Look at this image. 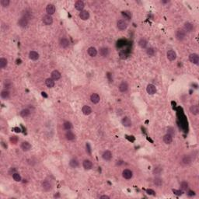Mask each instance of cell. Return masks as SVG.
I'll list each match as a JSON object with an SVG mask.
<instances>
[{"label":"cell","instance_id":"cell-45","mask_svg":"<svg viewBox=\"0 0 199 199\" xmlns=\"http://www.w3.org/2000/svg\"><path fill=\"white\" fill-rule=\"evenodd\" d=\"M167 134L170 135L171 136H174L175 135V130H174V128H171V127L168 128V129H167Z\"/></svg>","mask_w":199,"mask_h":199},{"label":"cell","instance_id":"cell-50","mask_svg":"<svg viewBox=\"0 0 199 199\" xmlns=\"http://www.w3.org/2000/svg\"><path fill=\"white\" fill-rule=\"evenodd\" d=\"M100 198H101V199H109L110 198V197L109 196H107V195H102V196H100Z\"/></svg>","mask_w":199,"mask_h":199},{"label":"cell","instance_id":"cell-17","mask_svg":"<svg viewBox=\"0 0 199 199\" xmlns=\"http://www.w3.org/2000/svg\"><path fill=\"white\" fill-rule=\"evenodd\" d=\"M79 17H80V19L83 20H88L90 18V13H89L88 11L83 10L79 13Z\"/></svg>","mask_w":199,"mask_h":199},{"label":"cell","instance_id":"cell-40","mask_svg":"<svg viewBox=\"0 0 199 199\" xmlns=\"http://www.w3.org/2000/svg\"><path fill=\"white\" fill-rule=\"evenodd\" d=\"M122 16L125 17V18H126L127 20H130L132 18V14L130 12H128V11H123L122 13Z\"/></svg>","mask_w":199,"mask_h":199},{"label":"cell","instance_id":"cell-4","mask_svg":"<svg viewBox=\"0 0 199 199\" xmlns=\"http://www.w3.org/2000/svg\"><path fill=\"white\" fill-rule=\"evenodd\" d=\"M189 60H190V62H192L193 64L198 65V62H199V56H198L197 54H195V53L191 54V55H189Z\"/></svg>","mask_w":199,"mask_h":199},{"label":"cell","instance_id":"cell-7","mask_svg":"<svg viewBox=\"0 0 199 199\" xmlns=\"http://www.w3.org/2000/svg\"><path fill=\"white\" fill-rule=\"evenodd\" d=\"M55 6L53 4H48L46 7V12L48 13V15H53L55 13Z\"/></svg>","mask_w":199,"mask_h":199},{"label":"cell","instance_id":"cell-39","mask_svg":"<svg viewBox=\"0 0 199 199\" xmlns=\"http://www.w3.org/2000/svg\"><path fill=\"white\" fill-rule=\"evenodd\" d=\"M146 54L148 55L149 56L152 57L155 55V49L153 48H147L146 50Z\"/></svg>","mask_w":199,"mask_h":199},{"label":"cell","instance_id":"cell-6","mask_svg":"<svg viewBox=\"0 0 199 199\" xmlns=\"http://www.w3.org/2000/svg\"><path fill=\"white\" fill-rule=\"evenodd\" d=\"M167 57L170 61H174V60H176V58H177V54L174 51L169 50L167 53Z\"/></svg>","mask_w":199,"mask_h":199},{"label":"cell","instance_id":"cell-34","mask_svg":"<svg viewBox=\"0 0 199 199\" xmlns=\"http://www.w3.org/2000/svg\"><path fill=\"white\" fill-rule=\"evenodd\" d=\"M7 64H8V61L6 58H0V67H1V68H4L5 67H6Z\"/></svg>","mask_w":199,"mask_h":199},{"label":"cell","instance_id":"cell-28","mask_svg":"<svg viewBox=\"0 0 199 199\" xmlns=\"http://www.w3.org/2000/svg\"><path fill=\"white\" fill-rule=\"evenodd\" d=\"M190 111L194 115H197L199 114V107L197 105H192L190 107Z\"/></svg>","mask_w":199,"mask_h":199},{"label":"cell","instance_id":"cell-42","mask_svg":"<svg viewBox=\"0 0 199 199\" xmlns=\"http://www.w3.org/2000/svg\"><path fill=\"white\" fill-rule=\"evenodd\" d=\"M188 188V184L186 182V181H183V182H181L180 184V189L182 190V191H187V189Z\"/></svg>","mask_w":199,"mask_h":199},{"label":"cell","instance_id":"cell-9","mask_svg":"<svg viewBox=\"0 0 199 199\" xmlns=\"http://www.w3.org/2000/svg\"><path fill=\"white\" fill-rule=\"evenodd\" d=\"M28 23H29L28 20L27 18H25V17H21V18L18 20V22H17V23H18V25L20 26V27H27Z\"/></svg>","mask_w":199,"mask_h":199},{"label":"cell","instance_id":"cell-14","mask_svg":"<svg viewBox=\"0 0 199 199\" xmlns=\"http://www.w3.org/2000/svg\"><path fill=\"white\" fill-rule=\"evenodd\" d=\"M90 100H91V102L95 103V104H97L98 103L100 100V96L97 94V93H93L90 97Z\"/></svg>","mask_w":199,"mask_h":199},{"label":"cell","instance_id":"cell-35","mask_svg":"<svg viewBox=\"0 0 199 199\" xmlns=\"http://www.w3.org/2000/svg\"><path fill=\"white\" fill-rule=\"evenodd\" d=\"M69 165H70V167L72 168H76L79 166V162H78V160L75 159H72L70 160V162H69Z\"/></svg>","mask_w":199,"mask_h":199},{"label":"cell","instance_id":"cell-23","mask_svg":"<svg viewBox=\"0 0 199 199\" xmlns=\"http://www.w3.org/2000/svg\"><path fill=\"white\" fill-rule=\"evenodd\" d=\"M29 58L33 61H36L39 58V54L35 51H31L29 53Z\"/></svg>","mask_w":199,"mask_h":199},{"label":"cell","instance_id":"cell-24","mask_svg":"<svg viewBox=\"0 0 199 199\" xmlns=\"http://www.w3.org/2000/svg\"><path fill=\"white\" fill-rule=\"evenodd\" d=\"M51 79H54V80H58L60 78H61V73H60L58 70H54L52 72L51 74Z\"/></svg>","mask_w":199,"mask_h":199},{"label":"cell","instance_id":"cell-20","mask_svg":"<svg viewBox=\"0 0 199 199\" xmlns=\"http://www.w3.org/2000/svg\"><path fill=\"white\" fill-rule=\"evenodd\" d=\"M118 89L121 92H122V93H125L128 90V84L126 83V82H122V83H121L118 86Z\"/></svg>","mask_w":199,"mask_h":199},{"label":"cell","instance_id":"cell-46","mask_svg":"<svg viewBox=\"0 0 199 199\" xmlns=\"http://www.w3.org/2000/svg\"><path fill=\"white\" fill-rule=\"evenodd\" d=\"M119 56L122 59H126L128 58V55L126 54V52H125V51H121L119 53Z\"/></svg>","mask_w":199,"mask_h":199},{"label":"cell","instance_id":"cell-27","mask_svg":"<svg viewBox=\"0 0 199 199\" xmlns=\"http://www.w3.org/2000/svg\"><path fill=\"white\" fill-rule=\"evenodd\" d=\"M82 111H83V114H85V115H90V114L92 113V110H91V108H90L89 106H87V105H85V106L83 107V108H82Z\"/></svg>","mask_w":199,"mask_h":199},{"label":"cell","instance_id":"cell-12","mask_svg":"<svg viewBox=\"0 0 199 199\" xmlns=\"http://www.w3.org/2000/svg\"><path fill=\"white\" fill-rule=\"evenodd\" d=\"M60 46H61L62 48H67L69 46V41L65 38V37H62L61 40H60Z\"/></svg>","mask_w":199,"mask_h":199},{"label":"cell","instance_id":"cell-43","mask_svg":"<svg viewBox=\"0 0 199 199\" xmlns=\"http://www.w3.org/2000/svg\"><path fill=\"white\" fill-rule=\"evenodd\" d=\"M0 4L3 7H7L10 5V0H1L0 1Z\"/></svg>","mask_w":199,"mask_h":199},{"label":"cell","instance_id":"cell-18","mask_svg":"<svg viewBox=\"0 0 199 199\" xmlns=\"http://www.w3.org/2000/svg\"><path fill=\"white\" fill-rule=\"evenodd\" d=\"M184 30L186 31V32H191L193 31L194 30V26L192 23H189V22H186L184 23Z\"/></svg>","mask_w":199,"mask_h":199},{"label":"cell","instance_id":"cell-11","mask_svg":"<svg viewBox=\"0 0 199 199\" xmlns=\"http://www.w3.org/2000/svg\"><path fill=\"white\" fill-rule=\"evenodd\" d=\"M84 3L83 1H81V0H79V1H76L75 3V8L77 10H79V11H83V9H84Z\"/></svg>","mask_w":199,"mask_h":199},{"label":"cell","instance_id":"cell-38","mask_svg":"<svg viewBox=\"0 0 199 199\" xmlns=\"http://www.w3.org/2000/svg\"><path fill=\"white\" fill-rule=\"evenodd\" d=\"M12 86H13V83H12V82L10 80H6L4 82V87L6 90H9V89L12 88Z\"/></svg>","mask_w":199,"mask_h":199},{"label":"cell","instance_id":"cell-5","mask_svg":"<svg viewBox=\"0 0 199 199\" xmlns=\"http://www.w3.org/2000/svg\"><path fill=\"white\" fill-rule=\"evenodd\" d=\"M122 176L125 179H127V180H129L131 179L133 176V173L132 170H128V169H125L123 170L122 172Z\"/></svg>","mask_w":199,"mask_h":199},{"label":"cell","instance_id":"cell-13","mask_svg":"<svg viewBox=\"0 0 199 199\" xmlns=\"http://www.w3.org/2000/svg\"><path fill=\"white\" fill-rule=\"evenodd\" d=\"M181 162H182V163L184 164V165H188V164H190L192 162V158L188 155H185L183 156L182 160H181Z\"/></svg>","mask_w":199,"mask_h":199},{"label":"cell","instance_id":"cell-30","mask_svg":"<svg viewBox=\"0 0 199 199\" xmlns=\"http://www.w3.org/2000/svg\"><path fill=\"white\" fill-rule=\"evenodd\" d=\"M163 142L166 144H170L173 142V136H171L169 134H167L163 137Z\"/></svg>","mask_w":199,"mask_h":199},{"label":"cell","instance_id":"cell-1","mask_svg":"<svg viewBox=\"0 0 199 199\" xmlns=\"http://www.w3.org/2000/svg\"><path fill=\"white\" fill-rule=\"evenodd\" d=\"M187 32L184 29H179L176 32V37L178 41H184L186 38Z\"/></svg>","mask_w":199,"mask_h":199},{"label":"cell","instance_id":"cell-21","mask_svg":"<svg viewBox=\"0 0 199 199\" xmlns=\"http://www.w3.org/2000/svg\"><path fill=\"white\" fill-rule=\"evenodd\" d=\"M122 125L125 126V127H131L132 126V121L131 119L129 118L128 117H125L122 121Z\"/></svg>","mask_w":199,"mask_h":199},{"label":"cell","instance_id":"cell-3","mask_svg":"<svg viewBox=\"0 0 199 199\" xmlns=\"http://www.w3.org/2000/svg\"><path fill=\"white\" fill-rule=\"evenodd\" d=\"M117 28L121 30H125L128 27V24H127L126 21H125L124 20H118L117 23Z\"/></svg>","mask_w":199,"mask_h":199},{"label":"cell","instance_id":"cell-31","mask_svg":"<svg viewBox=\"0 0 199 199\" xmlns=\"http://www.w3.org/2000/svg\"><path fill=\"white\" fill-rule=\"evenodd\" d=\"M20 114L23 117H28L30 114V110L29 109H23V110H22L20 111Z\"/></svg>","mask_w":199,"mask_h":199},{"label":"cell","instance_id":"cell-15","mask_svg":"<svg viewBox=\"0 0 199 199\" xmlns=\"http://www.w3.org/2000/svg\"><path fill=\"white\" fill-rule=\"evenodd\" d=\"M110 53V50L108 48H106V47H103L100 49V55L102 56V57H107L108 56Z\"/></svg>","mask_w":199,"mask_h":199},{"label":"cell","instance_id":"cell-25","mask_svg":"<svg viewBox=\"0 0 199 199\" xmlns=\"http://www.w3.org/2000/svg\"><path fill=\"white\" fill-rule=\"evenodd\" d=\"M87 52H88V55L90 57H96L97 55V49L95 48H93V47L89 48Z\"/></svg>","mask_w":199,"mask_h":199},{"label":"cell","instance_id":"cell-10","mask_svg":"<svg viewBox=\"0 0 199 199\" xmlns=\"http://www.w3.org/2000/svg\"><path fill=\"white\" fill-rule=\"evenodd\" d=\"M42 187L45 191H51V188H52V185H51V184L48 180H44L42 183Z\"/></svg>","mask_w":199,"mask_h":199},{"label":"cell","instance_id":"cell-48","mask_svg":"<svg viewBox=\"0 0 199 199\" xmlns=\"http://www.w3.org/2000/svg\"><path fill=\"white\" fill-rule=\"evenodd\" d=\"M86 152L88 153H90L91 151H90V145L89 144H86Z\"/></svg>","mask_w":199,"mask_h":199},{"label":"cell","instance_id":"cell-49","mask_svg":"<svg viewBox=\"0 0 199 199\" xmlns=\"http://www.w3.org/2000/svg\"><path fill=\"white\" fill-rule=\"evenodd\" d=\"M146 192L148 193L149 194H154V193H155V192L152 191V190H150V189H148V190H147Z\"/></svg>","mask_w":199,"mask_h":199},{"label":"cell","instance_id":"cell-47","mask_svg":"<svg viewBox=\"0 0 199 199\" xmlns=\"http://www.w3.org/2000/svg\"><path fill=\"white\" fill-rule=\"evenodd\" d=\"M173 192H174L176 195H181V194H182V192H181L180 191H178V190H176V189H174L173 190Z\"/></svg>","mask_w":199,"mask_h":199},{"label":"cell","instance_id":"cell-19","mask_svg":"<svg viewBox=\"0 0 199 199\" xmlns=\"http://www.w3.org/2000/svg\"><path fill=\"white\" fill-rule=\"evenodd\" d=\"M102 157H103V159L104 160H106V161H109V160H110L111 158H112V153H111L110 151L107 150V151H105L103 153Z\"/></svg>","mask_w":199,"mask_h":199},{"label":"cell","instance_id":"cell-37","mask_svg":"<svg viewBox=\"0 0 199 199\" xmlns=\"http://www.w3.org/2000/svg\"><path fill=\"white\" fill-rule=\"evenodd\" d=\"M63 127H64V128L65 129V130L69 131V130H71V129L72 128V125L71 122H65L63 124Z\"/></svg>","mask_w":199,"mask_h":199},{"label":"cell","instance_id":"cell-16","mask_svg":"<svg viewBox=\"0 0 199 199\" xmlns=\"http://www.w3.org/2000/svg\"><path fill=\"white\" fill-rule=\"evenodd\" d=\"M83 166L85 170H90L93 167V163L89 160H85L83 163Z\"/></svg>","mask_w":199,"mask_h":199},{"label":"cell","instance_id":"cell-29","mask_svg":"<svg viewBox=\"0 0 199 199\" xmlns=\"http://www.w3.org/2000/svg\"><path fill=\"white\" fill-rule=\"evenodd\" d=\"M45 84H46V86H48V87L52 88V87H54V86H55V80L51 79V78H48V79H47L45 80Z\"/></svg>","mask_w":199,"mask_h":199},{"label":"cell","instance_id":"cell-22","mask_svg":"<svg viewBox=\"0 0 199 199\" xmlns=\"http://www.w3.org/2000/svg\"><path fill=\"white\" fill-rule=\"evenodd\" d=\"M20 147L24 152H27L31 149V145L28 142H22Z\"/></svg>","mask_w":199,"mask_h":199},{"label":"cell","instance_id":"cell-26","mask_svg":"<svg viewBox=\"0 0 199 199\" xmlns=\"http://www.w3.org/2000/svg\"><path fill=\"white\" fill-rule=\"evenodd\" d=\"M65 138H66V139H67V140H68V141H72V140H73L74 138H75V134H74L73 132H72L70 130H69V131H67V132H66V133H65Z\"/></svg>","mask_w":199,"mask_h":199},{"label":"cell","instance_id":"cell-2","mask_svg":"<svg viewBox=\"0 0 199 199\" xmlns=\"http://www.w3.org/2000/svg\"><path fill=\"white\" fill-rule=\"evenodd\" d=\"M42 21H43V23H44L45 25L49 26V25L52 24L53 18H52V16H50V15H45V16H44V17H43Z\"/></svg>","mask_w":199,"mask_h":199},{"label":"cell","instance_id":"cell-33","mask_svg":"<svg viewBox=\"0 0 199 199\" xmlns=\"http://www.w3.org/2000/svg\"><path fill=\"white\" fill-rule=\"evenodd\" d=\"M10 93L8 90H4L1 92V97L3 99H8L9 97H10Z\"/></svg>","mask_w":199,"mask_h":199},{"label":"cell","instance_id":"cell-41","mask_svg":"<svg viewBox=\"0 0 199 199\" xmlns=\"http://www.w3.org/2000/svg\"><path fill=\"white\" fill-rule=\"evenodd\" d=\"M13 178L15 181H16V182H20L21 180V177L18 173H14L13 174Z\"/></svg>","mask_w":199,"mask_h":199},{"label":"cell","instance_id":"cell-36","mask_svg":"<svg viewBox=\"0 0 199 199\" xmlns=\"http://www.w3.org/2000/svg\"><path fill=\"white\" fill-rule=\"evenodd\" d=\"M153 183L155 186H157V187H160L162 186L163 184V180L160 177H155L153 180Z\"/></svg>","mask_w":199,"mask_h":199},{"label":"cell","instance_id":"cell-44","mask_svg":"<svg viewBox=\"0 0 199 199\" xmlns=\"http://www.w3.org/2000/svg\"><path fill=\"white\" fill-rule=\"evenodd\" d=\"M163 171L162 168L160 167H155L154 170H153V174L155 175H160L161 174V172Z\"/></svg>","mask_w":199,"mask_h":199},{"label":"cell","instance_id":"cell-8","mask_svg":"<svg viewBox=\"0 0 199 199\" xmlns=\"http://www.w3.org/2000/svg\"><path fill=\"white\" fill-rule=\"evenodd\" d=\"M146 91L149 94L153 95L156 93V87H155L153 84H149L146 87Z\"/></svg>","mask_w":199,"mask_h":199},{"label":"cell","instance_id":"cell-32","mask_svg":"<svg viewBox=\"0 0 199 199\" xmlns=\"http://www.w3.org/2000/svg\"><path fill=\"white\" fill-rule=\"evenodd\" d=\"M147 45H148V42H147V41L145 38H142L138 41V45L142 48H145Z\"/></svg>","mask_w":199,"mask_h":199}]
</instances>
